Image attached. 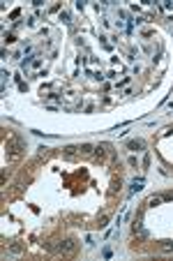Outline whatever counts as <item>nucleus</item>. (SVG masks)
I'll return each instance as SVG.
<instances>
[{
  "label": "nucleus",
  "mask_w": 173,
  "mask_h": 261,
  "mask_svg": "<svg viewBox=\"0 0 173 261\" xmlns=\"http://www.w3.org/2000/svg\"><path fill=\"white\" fill-rule=\"evenodd\" d=\"M127 146H129L132 150H143V146H146V143H143V141H129Z\"/></svg>",
  "instance_id": "1"
},
{
  "label": "nucleus",
  "mask_w": 173,
  "mask_h": 261,
  "mask_svg": "<svg viewBox=\"0 0 173 261\" xmlns=\"http://www.w3.org/2000/svg\"><path fill=\"white\" fill-rule=\"evenodd\" d=\"M162 201H164L162 197H150V201H148V206H159V204H162Z\"/></svg>",
  "instance_id": "2"
},
{
  "label": "nucleus",
  "mask_w": 173,
  "mask_h": 261,
  "mask_svg": "<svg viewBox=\"0 0 173 261\" xmlns=\"http://www.w3.org/2000/svg\"><path fill=\"white\" fill-rule=\"evenodd\" d=\"M81 150H83V153H92V150H95V148H92V146H90V143H83V146H81Z\"/></svg>",
  "instance_id": "3"
}]
</instances>
